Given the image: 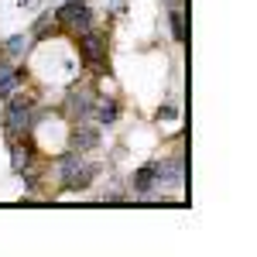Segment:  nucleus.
<instances>
[{"instance_id":"f03ea898","label":"nucleus","mask_w":257,"mask_h":257,"mask_svg":"<svg viewBox=\"0 0 257 257\" xmlns=\"http://www.w3.org/2000/svg\"><path fill=\"white\" fill-rule=\"evenodd\" d=\"M59 18L65 21L72 31H79V35H82V31H89V24H93V18H89V7H86V4H76V0L62 7Z\"/></svg>"},{"instance_id":"20e7f679","label":"nucleus","mask_w":257,"mask_h":257,"mask_svg":"<svg viewBox=\"0 0 257 257\" xmlns=\"http://www.w3.org/2000/svg\"><path fill=\"white\" fill-rule=\"evenodd\" d=\"M155 182L158 185H182V161H165V165H155Z\"/></svg>"},{"instance_id":"0eeeda50","label":"nucleus","mask_w":257,"mask_h":257,"mask_svg":"<svg viewBox=\"0 0 257 257\" xmlns=\"http://www.w3.org/2000/svg\"><path fill=\"white\" fill-rule=\"evenodd\" d=\"M69 110L82 117V113L89 110V96H86V93H72V96H69Z\"/></svg>"},{"instance_id":"f257e3e1","label":"nucleus","mask_w":257,"mask_h":257,"mask_svg":"<svg viewBox=\"0 0 257 257\" xmlns=\"http://www.w3.org/2000/svg\"><path fill=\"white\" fill-rule=\"evenodd\" d=\"M59 172L65 175V185H69V189H86V185L93 182V168L79 158V151H69V155L62 158Z\"/></svg>"},{"instance_id":"f8f14e48","label":"nucleus","mask_w":257,"mask_h":257,"mask_svg":"<svg viewBox=\"0 0 257 257\" xmlns=\"http://www.w3.org/2000/svg\"><path fill=\"white\" fill-rule=\"evenodd\" d=\"M72 144H76V148H79V144H96V134H93V131H82V134H76Z\"/></svg>"},{"instance_id":"9d476101","label":"nucleus","mask_w":257,"mask_h":257,"mask_svg":"<svg viewBox=\"0 0 257 257\" xmlns=\"http://www.w3.org/2000/svg\"><path fill=\"white\" fill-rule=\"evenodd\" d=\"M172 31H175V41H185V28H182V11H172Z\"/></svg>"},{"instance_id":"4468645a","label":"nucleus","mask_w":257,"mask_h":257,"mask_svg":"<svg viewBox=\"0 0 257 257\" xmlns=\"http://www.w3.org/2000/svg\"><path fill=\"white\" fill-rule=\"evenodd\" d=\"M7 72H14V69H11L7 62H0V76H7Z\"/></svg>"},{"instance_id":"39448f33","label":"nucleus","mask_w":257,"mask_h":257,"mask_svg":"<svg viewBox=\"0 0 257 257\" xmlns=\"http://www.w3.org/2000/svg\"><path fill=\"white\" fill-rule=\"evenodd\" d=\"M82 52H86V59L93 62V65H103V45H99L96 35H89V31H82Z\"/></svg>"},{"instance_id":"6e6552de","label":"nucleus","mask_w":257,"mask_h":257,"mask_svg":"<svg viewBox=\"0 0 257 257\" xmlns=\"http://www.w3.org/2000/svg\"><path fill=\"white\" fill-rule=\"evenodd\" d=\"M151 185H155V172H151V168H141L138 178H134V189L144 192V189H151Z\"/></svg>"},{"instance_id":"1a4fd4ad","label":"nucleus","mask_w":257,"mask_h":257,"mask_svg":"<svg viewBox=\"0 0 257 257\" xmlns=\"http://www.w3.org/2000/svg\"><path fill=\"white\" fill-rule=\"evenodd\" d=\"M18 72H7V76H0V96H11L14 89H18Z\"/></svg>"},{"instance_id":"ddd939ff","label":"nucleus","mask_w":257,"mask_h":257,"mask_svg":"<svg viewBox=\"0 0 257 257\" xmlns=\"http://www.w3.org/2000/svg\"><path fill=\"white\" fill-rule=\"evenodd\" d=\"M21 165H28V151L21 144H14V168H21Z\"/></svg>"},{"instance_id":"9b49d317","label":"nucleus","mask_w":257,"mask_h":257,"mask_svg":"<svg viewBox=\"0 0 257 257\" xmlns=\"http://www.w3.org/2000/svg\"><path fill=\"white\" fill-rule=\"evenodd\" d=\"M28 45H31V41L24 38V35H18V38H11V41H7V48H11L14 55H24V52H28Z\"/></svg>"},{"instance_id":"7ed1b4c3","label":"nucleus","mask_w":257,"mask_h":257,"mask_svg":"<svg viewBox=\"0 0 257 257\" xmlns=\"http://www.w3.org/2000/svg\"><path fill=\"white\" fill-rule=\"evenodd\" d=\"M7 127H11V134H21L31 127V99H14L7 106Z\"/></svg>"},{"instance_id":"423d86ee","label":"nucleus","mask_w":257,"mask_h":257,"mask_svg":"<svg viewBox=\"0 0 257 257\" xmlns=\"http://www.w3.org/2000/svg\"><path fill=\"white\" fill-rule=\"evenodd\" d=\"M96 117H99V123H113V117H117V103H113V99H99Z\"/></svg>"}]
</instances>
